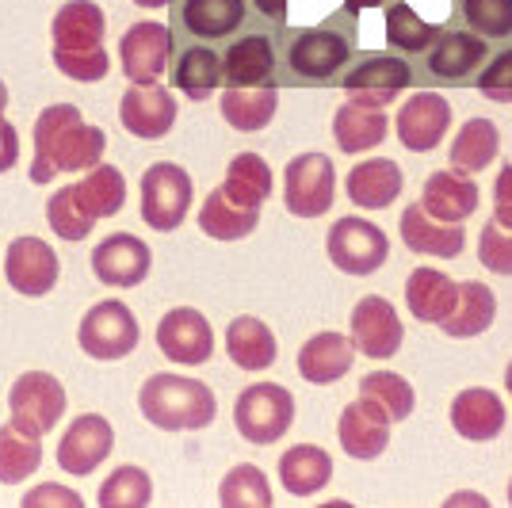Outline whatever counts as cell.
Instances as JSON below:
<instances>
[{
	"mask_svg": "<svg viewBox=\"0 0 512 508\" xmlns=\"http://www.w3.org/2000/svg\"><path fill=\"white\" fill-rule=\"evenodd\" d=\"M35 157H31V184H54L62 172H85L100 165L107 153V134L100 127H88L77 104H50L39 111L35 130Z\"/></svg>",
	"mask_w": 512,
	"mask_h": 508,
	"instance_id": "obj_1",
	"label": "cell"
},
{
	"mask_svg": "<svg viewBox=\"0 0 512 508\" xmlns=\"http://www.w3.org/2000/svg\"><path fill=\"white\" fill-rule=\"evenodd\" d=\"M107 16L96 0H65L50 20V39H54V65L69 81L96 85L104 81L111 58L104 50Z\"/></svg>",
	"mask_w": 512,
	"mask_h": 508,
	"instance_id": "obj_2",
	"label": "cell"
},
{
	"mask_svg": "<svg viewBox=\"0 0 512 508\" xmlns=\"http://www.w3.org/2000/svg\"><path fill=\"white\" fill-rule=\"evenodd\" d=\"M138 409L161 432H199L214 421L218 402H214V390L207 382L161 371V375H150L142 382Z\"/></svg>",
	"mask_w": 512,
	"mask_h": 508,
	"instance_id": "obj_3",
	"label": "cell"
},
{
	"mask_svg": "<svg viewBox=\"0 0 512 508\" xmlns=\"http://www.w3.org/2000/svg\"><path fill=\"white\" fill-rule=\"evenodd\" d=\"M295 424V394L279 382H253L237 394L234 428L249 444H276Z\"/></svg>",
	"mask_w": 512,
	"mask_h": 508,
	"instance_id": "obj_4",
	"label": "cell"
},
{
	"mask_svg": "<svg viewBox=\"0 0 512 508\" xmlns=\"http://www.w3.org/2000/svg\"><path fill=\"white\" fill-rule=\"evenodd\" d=\"M138 340H142V325L134 318V310H130L127 302H119V298L96 302L81 318V329H77L81 352L100 363L127 360L130 352L138 348Z\"/></svg>",
	"mask_w": 512,
	"mask_h": 508,
	"instance_id": "obj_5",
	"label": "cell"
},
{
	"mask_svg": "<svg viewBox=\"0 0 512 508\" xmlns=\"http://www.w3.org/2000/svg\"><path fill=\"white\" fill-rule=\"evenodd\" d=\"M192 176L172 165V161H157L142 172V222L157 233H172L184 226V218L192 211Z\"/></svg>",
	"mask_w": 512,
	"mask_h": 508,
	"instance_id": "obj_6",
	"label": "cell"
},
{
	"mask_svg": "<svg viewBox=\"0 0 512 508\" xmlns=\"http://www.w3.org/2000/svg\"><path fill=\"white\" fill-rule=\"evenodd\" d=\"M8 409L12 424L27 436H46L54 432L65 413V386L50 371H27L12 382L8 390Z\"/></svg>",
	"mask_w": 512,
	"mask_h": 508,
	"instance_id": "obj_7",
	"label": "cell"
},
{
	"mask_svg": "<svg viewBox=\"0 0 512 508\" xmlns=\"http://www.w3.org/2000/svg\"><path fill=\"white\" fill-rule=\"evenodd\" d=\"M325 253H329V260L341 268L344 276H371V272L383 268L386 256H390V237L375 222L344 214L329 230Z\"/></svg>",
	"mask_w": 512,
	"mask_h": 508,
	"instance_id": "obj_8",
	"label": "cell"
},
{
	"mask_svg": "<svg viewBox=\"0 0 512 508\" xmlns=\"http://www.w3.org/2000/svg\"><path fill=\"white\" fill-rule=\"evenodd\" d=\"M333 188H337V172L325 153H299L287 161L283 172V207L295 218H321L333 207Z\"/></svg>",
	"mask_w": 512,
	"mask_h": 508,
	"instance_id": "obj_9",
	"label": "cell"
},
{
	"mask_svg": "<svg viewBox=\"0 0 512 508\" xmlns=\"http://www.w3.org/2000/svg\"><path fill=\"white\" fill-rule=\"evenodd\" d=\"M62 276V260L54 253V245L35 237V233H23L16 237L8 249H4V279L8 287L23 298H43L58 287Z\"/></svg>",
	"mask_w": 512,
	"mask_h": 508,
	"instance_id": "obj_10",
	"label": "cell"
},
{
	"mask_svg": "<svg viewBox=\"0 0 512 508\" xmlns=\"http://www.w3.org/2000/svg\"><path fill=\"white\" fill-rule=\"evenodd\" d=\"M172 58V31L157 20H142L123 31L119 39V62L130 85H153L165 77Z\"/></svg>",
	"mask_w": 512,
	"mask_h": 508,
	"instance_id": "obj_11",
	"label": "cell"
},
{
	"mask_svg": "<svg viewBox=\"0 0 512 508\" xmlns=\"http://www.w3.org/2000/svg\"><path fill=\"white\" fill-rule=\"evenodd\" d=\"M348 325H352L356 352L367 356V360H390V356H398V348L406 340V329H402V318H398L394 302L383 295L360 298Z\"/></svg>",
	"mask_w": 512,
	"mask_h": 508,
	"instance_id": "obj_12",
	"label": "cell"
},
{
	"mask_svg": "<svg viewBox=\"0 0 512 508\" xmlns=\"http://www.w3.org/2000/svg\"><path fill=\"white\" fill-rule=\"evenodd\" d=\"M157 348L180 367H199L214 356V329L195 306H172L157 321Z\"/></svg>",
	"mask_w": 512,
	"mask_h": 508,
	"instance_id": "obj_13",
	"label": "cell"
},
{
	"mask_svg": "<svg viewBox=\"0 0 512 508\" xmlns=\"http://www.w3.org/2000/svg\"><path fill=\"white\" fill-rule=\"evenodd\" d=\"M153 268L150 245L134 233H111L92 249V276L100 279L104 287H138L146 283Z\"/></svg>",
	"mask_w": 512,
	"mask_h": 508,
	"instance_id": "obj_14",
	"label": "cell"
},
{
	"mask_svg": "<svg viewBox=\"0 0 512 508\" xmlns=\"http://www.w3.org/2000/svg\"><path fill=\"white\" fill-rule=\"evenodd\" d=\"M115 447V428L100 413H81L58 440V466L73 478H85L100 463H107Z\"/></svg>",
	"mask_w": 512,
	"mask_h": 508,
	"instance_id": "obj_15",
	"label": "cell"
},
{
	"mask_svg": "<svg viewBox=\"0 0 512 508\" xmlns=\"http://www.w3.org/2000/svg\"><path fill=\"white\" fill-rule=\"evenodd\" d=\"M398 142L409 153H428L440 146V138L451 130V104L440 92H413L394 115Z\"/></svg>",
	"mask_w": 512,
	"mask_h": 508,
	"instance_id": "obj_16",
	"label": "cell"
},
{
	"mask_svg": "<svg viewBox=\"0 0 512 508\" xmlns=\"http://www.w3.org/2000/svg\"><path fill=\"white\" fill-rule=\"evenodd\" d=\"M119 123L134 134V138H146L157 142L165 138L176 123V100H172L169 88L153 85H130L119 100Z\"/></svg>",
	"mask_w": 512,
	"mask_h": 508,
	"instance_id": "obj_17",
	"label": "cell"
},
{
	"mask_svg": "<svg viewBox=\"0 0 512 508\" xmlns=\"http://www.w3.org/2000/svg\"><path fill=\"white\" fill-rule=\"evenodd\" d=\"M337 440H341L348 459L371 463V459H379L386 447H390V417H386L379 405L367 402V398H356L352 405L341 409Z\"/></svg>",
	"mask_w": 512,
	"mask_h": 508,
	"instance_id": "obj_18",
	"label": "cell"
},
{
	"mask_svg": "<svg viewBox=\"0 0 512 508\" xmlns=\"http://www.w3.org/2000/svg\"><path fill=\"white\" fill-rule=\"evenodd\" d=\"M413 81V69L402 58H367L344 77V96L367 107L394 104Z\"/></svg>",
	"mask_w": 512,
	"mask_h": 508,
	"instance_id": "obj_19",
	"label": "cell"
},
{
	"mask_svg": "<svg viewBox=\"0 0 512 508\" xmlns=\"http://www.w3.org/2000/svg\"><path fill=\"white\" fill-rule=\"evenodd\" d=\"M398 233L406 241L409 253L417 256H440V260H455V256L467 249V233L459 222H440L425 214L421 203H409L402 211V222H398Z\"/></svg>",
	"mask_w": 512,
	"mask_h": 508,
	"instance_id": "obj_20",
	"label": "cell"
},
{
	"mask_svg": "<svg viewBox=\"0 0 512 508\" xmlns=\"http://www.w3.org/2000/svg\"><path fill=\"white\" fill-rule=\"evenodd\" d=\"M451 428L463 440H474V444L497 440L505 432V405L486 386H467L451 402Z\"/></svg>",
	"mask_w": 512,
	"mask_h": 508,
	"instance_id": "obj_21",
	"label": "cell"
},
{
	"mask_svg": "<svg viewBox=\"0 0 512 508\" xmlns=\"http://www.w3.org/2000/svg\"><path fill=\"white\" fill-rule=\"evenodd\" d=\"M356 363V344L344 333H318L299 348V375L314 386L341 382Z\"/></svg>",
	"mask_w": 512,
	"mask_h": 508,
	"instance_id": "obj_22",
	"label": "cell"
},
{
	"mask_svg": "<svg viewBox=\"0 0 512 508\" xmlns=\"http://www.w3.org/2000/svg\"><path fill=\"white\" fill-rule=\"evenodd\" d=\"M478 184L455 169L432 172L421 191V207L425 214L440 218V222H467L470 214L478 211Z\"/></svg>",
	"mask_w": 512,
	"mask_h": 508,
	"instance_id": "obj_23",
	"label": "cell"
},
{
	"mask_svg": "<svg viewBox=\"0 0 512 508\" xmlns=\"http://www.w3.org/2000/svg\"><path fill=\"white\" fill-rule=\"evenodd\" d=\"M348 54H352V46H348V39H344V35L314 27V31H302L299 39L291 43V50H287V62H291V69H295L299 77L325 81L329 73H337V69L348 62Z\"/></svg>",
	"mask_w": 512,
	"mask_h": 508,
	"instance_id": "obj_24",
	"label": "cell"
},
{
	"mask_svg": "<svg viewBox=\"0 0 512 508\" xmlns=\"http://www.w3.org/2000/svg\"><path fill=\"white\" fill-rule=\"evenodd\" d=\"M402 169L390 157H371L348 172V199L363 211H386L402 195Z\"/></svg>",
	"mask_w": 512,
	"mask_h": 508,
	"instance_id": "obj_25",
	"label": "cell"
},
{
	"mask_svg": "<svg viewBox=\"0 0 512 508\" xmlns=\"http://www.w3.org/2000/svg\"><path fill=\"white\" fill-rule=\"evenodd\" d=\"M459 298V283L451 276H444L440 268H417L406 279V306L409 314L425 325H440L451 314Z\"/></svg>",
	"mask_w": 512,
	"mask_h": 508,
	"instance_id": "obj_26",
	"label": "cell"
},
{
	"mask_svg": "<svg viewBox=\"0 0 512 508\" xmlns=\"http://www.w3.org/2000/svg\"><path fill=\"white\" fill-rule=\"evenodd\" d=\"M333 478V459L318 444H295L279 455V482L291 497H314L318 489L329 486Z\"/></svg>",
	"mask_w": 512,
	"mask_h": 508,
	"instance_id": "obj_27",
	"label": "cell"
},
{
	"mask_svg": "<svg viewBox=\"0 0 512 508\" xmlns=\"http://www.w3.org/2000/svg\"><path fill=\"white\" fill-rule=\"evenodd\" d=\"M386 134H390V119H386L383 107L348 100L333 115V142L341 153H367V149L379 146Z\"/></svg>",
	"mask_w": 512,
	"mask_h": 508,
	"instance_id": "obj_28",
	"label": "cell"
},
{
	"mask_svg": "<svg viewBox=\"0 0 512 508\" xmlns=\"http://www.w3.org/2000/svg\"><path fill=\"white\" fill-rule=\"evenodd\" d=\"M226 352L241 371H268L279 356V344L264 321L241 314L226 325Z\"/></svg>",
	"mask_w": 512,
	"mask_h": 508,
	"instance_id": "obj_29",
	"label": "cell"
},
{
	"mask_svg": "<svg viewBox=\"0 0 512 508\" xmlns=\"http://www.w3.org/2000/svg\"><path fill=\"white\" fill-rule=\"evenodd\" d=\"M276 107H279V92H276V85L268 81V85L226 88L218 111H222V119H226L234 130H241V134H256V130H264L272 119H276Z\"/></svg>",
	"mask_w": 512,
	"mask_h": 508,
	"instance_id": "obj_30",
	"label": "cell"
},
{
	"mask_svg": "<svg viewBox=\"0 0 512 508\" xmlns=\"http://www.w3.org/2000/svg\"><path fill=\"white\" fill-rule=\"evenodd\" d=\"M497 149H501L497 123L493 119H467L455 134V142H451L448 165L463 176H478L497 161Z\"/></svg>",
	"mask_w": 512,
	"mask_h": 508,
	"instance_id": "obj_31",
	"label": "cell"
},
{
	"mask_svg": "<svg viewBox=\"0 0 512 508\" xmlns=\"http://www.w3.org/2000/svg\"><path fill=\"white\" fill-rule=\"evenodd\" d=\"M73 195H77L81 211L92 222H100V218H111V214L123 211V203H127V176L115 169V165L100 161V165L85 169V176L73 184Z\"/></svg>",
	"mask_w": 512,
	"mask_h": 508,
	"instance_id": "obj_32",
	"label": "cell"
},
{
	"mask_svg": "<svg viewBox=\"0 0 512 508\" xmlns=\"http://www.w3.org/2000/svg\"><path fill=\"white\" fill-rule=\"evenodd\" d=\"M497 318V298L486 283H478V279H467V283H459V298H455V306H451V314L440 321V329L448 333V337H482L486 329L493 325Z\"/></svg>",
	"mask_w": 512,
	"mask_h": 508,
	"instance_id": "obj_33",
	"label": "cell"
},
{
	"mask_svg": "<svg viewBox=\"0 0 512 508\" xmlns=\"http://www.w3.org/2000/svg\"><path fill=\"white\" fill-rule=\"evenodd\" d=\"M276 69V50L264 35H249L226 50L222 58V81L226 88H249V85H268Z\"/></svg>",
	"mask_w": 512,
	"mask_h": 508,
	"instance_id": "obj_34",
	"label": "cell"
},
{
	"mask_svg": "<svg viewBox=\"0 0 512 508\" xmlns=\"http://www.w3.org/2000/svg\"><path fill=\"white\" fill-rule=\"evenodd\" d=\"M256 226H260V207H241V203H234L222 191V184L199 207V230L207 233V237H214V241H241Z\"/></svg>",
	"mask_w": 512,
	"mask_h": 508,
	"instance_id": "obj_35",
	"label": "cell"
},
{
	"mask_svg": "<svg viewBox=\"0 0 512 508\" xmlns=\"http://www.w3.org/2000/svg\"><path fill=\"white\" fill-rule=\"evenodd\" d=\"M180 20L195 39H226L245 23V0H184Z\"/></svg>",
	"mask_w": 512,
	"mask_h": 508,
	"instance_id": "obj_36",
	"label": "cell"
},
{
	"mask_svg": "<svg viewBox=\"0 0 512 508\" xmlns=\"http://www.w3.org/2000/svg\"><path fill=\"white\" fill-rule=\"evenodd\" d=\"M43 466V436H27L16 424H0V486H20Z\"/></svg>",
	"mask_w": 512,
	"mask_h": 508,
	"instance_id": "obj_37",
	"label": "cell"
},
{
	"mask_svg": "<svg viewBox=\"0 0 512 508\" xmlns=\"http://www.w3.org/2000/svg\"><path fill=\"white\" fill-rule=\"evenodd\" d=\"M222 191L241 203V207H264V199L272 195V169L260 153H237L226 169Z\"/></svg>",
	"mask_w": 512,
	"mask_h": 508,
	"instance_id": "obj_38",
	"label": "cell"
},
{
	"mask_svg": "<svg viewBox=\"0 0 512 508\" xmlns=\"http://www.w3.org/2000/svg\"><path fill=\"white\" fill-rule=\"evenodd\" d=\"M172 85L188 100H207V96H214V88L222 85V58L211 46H188L172 69Z\"/></svg>",
	"mask_w": 512,
	"mask_h": 508,
	"instance_id": "obj_39",
	"label": "cell"
},
{
	"mask_svg": "<svg viewBox=\"0 0 512 508\" xmlns=\"http://www.w3.org/2000/svg\"><path fill=\"white\" fill-rule=\"evenodd\" d=\"M360 398H367L371 405H379L386 417H390V424L409 421V413L417 409L413 386H409L402 375H394V371H371V375H363Z\"/></svg>",
	"mask_w": 512,
	"mask_h": 508,
	"instance_id": "obj_40",
	"label": "cell"
},
{
	"mask_svg": "<svg viewBox=\"0 0 512 508\" xmlns=\"http://www.w3.org/2000/svg\"><path fill=\"white\" fill-rule=\"evenodd\" d=\"M100 508H146L153 505V478L142 466H119L104 478V486L96 493Z\"/></svg>",
	"mask_w": 512,
	"mask_h": 508,
	"instance_id": "obj_41",
	"label": "cell"
},
{
	"mask_svg": "<svg viewBox=\"0 0 512 508\" xmlns=\"http://www.w3.org/2000/svg\"><path fill=\"white\" fill-rule=\"evenodd\" d=\"M482 58H486L482 35L451 31V35H444V39L436 43V50L428 54V69H432L436 77H463V73H470Z\"/></svg>",
	"mask_w": 512,
	"mask_h": 508,
	"instance_id": "obj_42",
	"label": "cell"
},
{
	"mask_svg": "<svg viewBox=\"0 0 512 508\" xmlns=\"http://www.w3.org/2000/svg\"><path fill=\"white\" fill-rule=\"evenodd\" d=\"M218 505L222 508H268L272 501V486L264 478V470L253 463H237L222 486H218Z\"/></svg>",
	"mask_w": 512,
	"mask_h": 508,
	"instance_id": "obj_43",
	"label": "cell"
},
{
	"mask_svg": "<svg viewBox=\"0 0 512 508\" xmlns=\"http://www.w3.org/2000/svg\"><path fill=\"white\" fill-rule=\"evenodd\" d=\"M436 35H440V27L421 20V16L409 8V0H394V4H390V12H386V43L394 46V50L421 54V50H428V46L436 43Z\"/></svg>",
	"mask_w": 512,
	"mask_h": 508,
	"instance_id": "obj_44",
	"label": "cell"
},
{
	"mask_svg": "<svg viewBox=\"0 0 512 508\" xmlns=\"http://www.w3.org/2000/svg\"><path fill=\"white\" fill-rule=\"evenodd\" d=\"M46 222H50V230L58 233L62 241H85L88 233H92V226H96V222L81 211V203H77V195H73V184L46 199Z\"/></svg>",
	"mask_w": 512,
	"mask_h": 508,
	"instance_id": "obj_45",
	"label": "cell"
},
{
	"mask_svg": "<svg viewBox=\"0 0 512 508\" xmlns=\"http://www.w3.org/2000/svg\"><path fill=\"white\" fill-rule=\"evenodd\" d=\"M463 16L486 39L512 35V0H463Z\"/></svg>",
	"mask_w": 512,
	"mask_h": 508,
	"instance_id": "obj_46",
	"label": "cell"
},
{
	"mask_svg": "<svg viewBox=\"0 0 512 508\" xmlns=\"http://www.w3.org/2000/svg\"><path fill=\"white\" fill-rule=\"evenodd\" d=\"M478 260L493 276H512V230L490 218V226H482V237H478Z\"/></svg>",
	"mask_w": 512,
	"mask_h": 508,
	"instance_id": "obj_47",
	"label": "cell"
},
{
	"mask_svg": "<svg viewBox=\"0 0 512 508\" xmlns=\"http://www.w3.org/2000/svg\"><path fill=\"white\" fill-rule=\"evenodd\" d=\"M482 96L493 104H512V50H505L501 58H493V65L478 77Z\"/></svg>",
	"mask_w": 512,
	"mask_h": 508,
	"instance_id": "obj_48",
	"label": "cell"
},
{
	"mask_svg": "<svg viewBox=\"0 0 512 508\" xmlns=\"http://www.w3.org/2000/svg\"><path fill=\"white\" fill-rule=\"evenodd\" d=\"M20 505L23 508H81L85 497H81L77 489L58 486V482H43V486L27 489L20 497Z\"/></svg>",
	"mask_w": 512,
	"mask_h": 508,
	"instance_id": "obj_49",
	"label": "cell"
},
{
	"mask_svg": "<svg viewBox=\"0 0 512 508\" xmlns=\"http://www.w3.org/2000/svg\"><path fill=\"white\" fill-rule=\"evenodd\" d=\"M493 222L512 230V165H501L493 180Z\"/></svg>",
	"mask_w": 512,
	"mask_h": 508,
	"instance_id": "obj_50",
	"label": "cell"
},
{
	"mask_svg": "<svg viewBox=\"0 0 512 508\" xmlns=\"http://www.w3.org/2000/svg\"><path fill=\"white\" fill-rule=\"evenodd\" d=\"M16 161H20V130L0 115V176L12 169Z\"/></svg>",
	"mask_w": 512,
	"mask_h": 508,
	"instance_id": "obj_51",
	"label": "cell"
},
{
	"mask_svg": "<svg viewBox=\"0 0 512 508\" xmlns=\"http://www.w3.org/2000/svg\"><path fill=\"white\" fill-rule=\"evenodd\" d=\"M253 4H256V12H264L268 20H276V23L287 20V8H291V0H253Z\"/></svg>",
	"mask_w": 512,
	"mask_h": 508,
	"instance_id": "obj_52",
	"label": "cell"
},
{
	"mask_svg": "<svg viewBox=\"0 0 512 508\" xmlns=\"http://www.w3.org/2000/svg\"><path fill=\"white\" fill-rule=\"evenodd\" d=\"M444 505L448 508H463V505H474V508H486L490 505V501H486V497H482V493H474V489H459V493H451L448 501H444Z\"/></svg>",
	"mask_w": 512,
	"mask_h": 508,
	"instance_id": "obj_53",
	"label": "cell"
},
{
	"mask_svg": "<svg viewBox=\"0 0 512 508\" xmlns=\"http://www.w3.org/2000/svg\"><path fill=\"white\" fill-rule=\"evenodd\" d=\"M383 0H344V8L348 12H367V8H379Z\"/></svg>",
	"mask_w": 512,
	"mask_h": 508,
	"instance_id": "obj_54",
	"label": "cell"
},
{
	"mask_svg": "<svg viewBox=\"0 0 512 508\" xmlns=\"http://www.w3.org/2000/svg\"><path fill=\"white\" fill-rule=\"evenodd\" d=\"M134 4H138V8H165L169 0H134Z\"/></svg>",
	"mask_w": 512,
	"mask_h": 508,
	"instance_id": "obj_55",
	"label": "cell"
},
{
	"mask_svg": "<svg viewBox=\"0 0 512 508\" xmlns=\"http://www.w3.org/2000/svg\"><path fill=\"white\" fill-rule=\"evenodd\" d=\"M4 107H8V85L0 81V115H4Z\"/></svg>",
	"mask_w": 512,
	"mask_h": 508,
	"instance_id": "obj_56",
	"label": "cell"
},
{
	"mask_svg": "<svg viewBox=\"0 0 512 508\" xmlns=\"http://www.w3.org/2000/svg\"><path fill=\"white\" fill-rule=\"evenodd\" d=\"M505 390H509V398H512V363L505 367Z\"/></svg>",
	"mask_w": 512,
	"mask_h": 508,
	"instance_id": "obj_57",
	"label": "cell"
},
{
	"mask_svg": "<svg viewBox=\"0 0 512 508\" xmlns=\"http://www.w3.org/2000/svg\"><path fill=\"white\" fill-rule=\"evenodd\" d=\"M509 505H512V482H509Z\"/></svg>",
	"mask_w": 512,
	"mask_h": 508,
	"instance_id": "obj_58",
	"label": "cell"
}]
</instances>
